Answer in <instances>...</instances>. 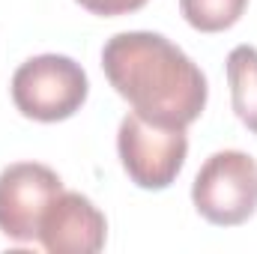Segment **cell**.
Listing matches in <instances>:
<instances>
[{
	"label": "cell",
	"mask_w": 257,
	"mask_h": 254,
	"mask_svg": "<svg viewBox=\"0 0 257 254\" xmlns=\"http://www.w3.org/2000/svg\"><path fill=\"white\" fill-rule=\"evenodd\" d=\"M192 203L215 227L245 224L257 212V159L242 150L212 153L192 183Z\"/></svg>",
	"instance_id": "3"
},
{
	"label": "cell",
	"mask_w": 257,
	"mask_h": 254,
	"mask_svg": "<svg viewBox=\"0 0 257 254\" xmlns=\"http://www.w3.org/2000/svg\"><path fill=\"white\" fill-rule=\"evenodd\" d=\"M108 239L102 209L81 191H60L42 215L39 245L48 254H99Z\"/></svg>",
	"instance_id": "6"
},
{
	"label": "cell",
	"mask_w": 257,
	"mask_h": 254,
	"mask_svg": "<svg viewBox=\"0 0 257 254\" xmlns=\"http://www.w3.org/2000/svg\"><path fill=\"white\" fill-rule=\"evenodd\" d=\"M102 69L132 111L153 123L192 126L206 108V75L162 33L126 30L111 36L102 48Z\"/></svg>",
	"instance_id": "1"
},
{
	"label": "cell",
	"mask_w": 257,
	"mask_h": 254,
	"mask_svg": "<svg viewBox=\"0 0 257 254\" xmlns=\"http://www.w3.org/2000/svg\"><path fill=\"white\" fill-rule=\"evenodd\" d=\"M227 84H230V105L239 123L257 135V48L236 45L227 54Z\"/></svg>",
	"instance_id": "7"
},
{
	"label": "cell",
	"mask_w": 257,
	"mask_h": 254,
	"mask_svg": "<svg viewBox=\"0 0 257 254\" xmlns=\"http://www.w3.org/2000/svg\"><path fill=\"white\" fill-rule=\"evenodd\" d=\"M15 108L36 123H60L81 111L90 93L87 72L66 54H36L12 75Z\"/></svg>",
	"instance_id": "2"
},
{
	"label": "cell",
	"mask_w": 257,
	"mask_h": 254,
	"mask_svg": "<svg viewBox=\"0 0 257 254\" xmlns=\"http://www.w3.org/2000/svg\"><path fill=\"white\" fill-rule=\"evenodd\" d=\"M248 0H180V12L189 21V27L200 33H221L230 30L242 12H245Z\"/></svg>",
	"instance_id": "8"
},
{
	"label": "cell",
	"mask_w": 257,
	"mask_h": 254,
	"mask_svg": "<svg viewBox=\"0 0 257 254\" xmlns=\"http://www.w3.org/2000/svg\"><path fill=\"white\" fill-rule=\"evenodd\" d=\"M117 153L126 177L144 191L168 189L189 156L186 126L153 123L141 114H126L117 132Z\"/></svg>",
	"instance_id": "4"
},
{
	"label": "cell",
	"mask_w": 257,
	"mask_h": 254,
	"mask_svg": "<svg viewBox=\"0 0 257 254\" xmlns=\"http://www.w3.org/2000/svg\"><path fill=\"white\" fill-rule=\"evenodd\" d=\"M81 3L87 12L93 15H102V18H117V15H128V12H138L144 9L150 0H75Z\"/></svg>",
	"instance_id": "9"
},
{
	"label": "cell",
	"mask_w": 257,
	"mask_h": 254,
	"mask_svg": "<svg viewBox=\"0 0 257 254\" xmlns=\"http://www.w3.org/2000/svg\"><path fill=\"white\" fill-rule=\"evenodd\" d=\"M63 180L39 162H15L0 171V233L12 242H36L39 224Z\"/></svg>",
	"instance_id": "5"
}]
</instances>
